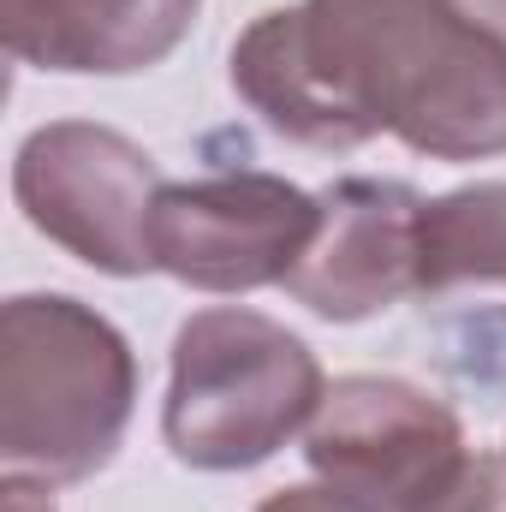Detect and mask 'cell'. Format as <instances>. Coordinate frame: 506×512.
Here are the masks:
<instances>
[{
  "label": "cell",
  "instance_id": "cell-3",
  "mask_svg": "<svg viewBox=\"0 0 506 512\" xmlns=\"http://www.w3.org/2000/svg\"><path fill=\"white\" fill-rule=\"evenodd\" d=\"M328 376L316 352L274 316L215 304L173 334V382L161 405L167 453L191 471L268 465L310 429Z\"/></svg>",
  "mask_w": 506,
  "mask_h": 512
},
{
  "label": "cell",
  "instance_id": "cell-4",
  "mask_svg": "<svg viewBox=\"0 0 506 512\" xmlns=\"http://www.w3.org/2000/svg\"><path fill=\"white\" fill-rule=\"evenodd\" d=\"M304 459L358 512H506V459L471 447L447 399L399 376L328 382Z\"/></svg>",
  "mask_w": 506,
  "mask_h": 512
},
{
  "label": "cell",
  "instance_id": "cell-5",
  "mask_svg": "<svg viewBox=\"0 0 506 512\" xmlns=\"http://www.w3.org/2000/svg\"><path fill=\"white\" fill-rule=\"evenodd\" d=\"M161 167L143 143L96 120H54L30 131L12 161V197L24 221L78 256L84 268L137 280L155 268L149 215L161 197Z\"/></svg>",
  "mask_w": 506,
  "mask_h": 512
},
{
  "label": "cell",
  "instance_id": "cell-2",
  "mask_svg": "<svg viewBox=\"0 0 506 512\" xmlns=\"http://www.w3.org/2000/svg\"><path fill=\"white\" fill-rule=\"evenodd\" d=\"M137 405L126 334L66 298L18 292L0 310V459L42 483H90L114 465Z\"/></svg>",
  "mask_w": 506,
  "mask_h": 512
},
{
  "label": "cell",
  "instance_id": "cell-1",
  "mask_svg": "<svg viewBox=\"0 0 506 512\" xmlns=\"http://www.w3.org/2000/svg\"><path fill=\"white\" fill-rule=\"evenodd\" d=\"M233 90L304 149L399 137L429 161L506 149V30L471 0H298L233 42Z\"/></svg>",
  "mask_w": 506,
  "mask_h": 512
},
{
  "label": "cell",
  "instance_id": "cell-8",
  "mask_svg": "<svg viewBox=\"0 0 506 512\" xmlns=\"http://www.w3.org/2000/svg\"><path fill=\"white\" fill-rule=\"evenodd\" d=\"M203 0H0L6 54L66 78H126L161 66Z\"/></svg>",
  "mask_w": 506,
  "mask_h": 512
},
{
  "label": "cell",
  "instance_id": "cell-7",
  "mask_svg": "<svg viewBox=\"0 0 506 512\" xmlns=\"http://www.w3.org/2000/svg\"><path fill=\"white\" fill-rule=\"evenodd\" d=\"M423 197L399 179H334L322 191V227L286 292L322 322H370L417 292Z\"/></svg>",
  "mask_w": 506,
  "mask_h": 512
},
{
  "label": "cell",
  "instance_id": "cell-12",
  "mask_svg": "<svg viewBox=\"0 0 506 512\" xmlns=\"http://www.w3.org/2000/svg\"><path fill=\"white\" fill-rule=\"evenodd\" d=\"M471 6H477L489 24H501V30H506V0H471Z\"/></svg>",
  "mask_w": 506,
  "mask_h": 512
},
{
  "label": "cell",
  "instance_id": "cell-11",
  "mask_svg": "<svg viewBox=\"0 0 506 512\" xmlns=\"http://www.w3.org/2000/svg\"><path fill=\"white\" fill-rule=\"evenodd\" d=\"M0 512H54V483L24 477V471H6V483H0Z\"/></svg>",
  "mask_w": 506,
  "mask_h": 512
},
{
  "label": "cell",
  "instance_id": "cell-10",
  "mask_svg": "<svg viewBox=\"0 0 506 512\" xmlns=\"http://www.w3.org/2000/svg\"><path fill=\"white\" fill-rule=\"evenodd\" d=\"M256 512H358V507H352L340 489H328V483L316 477V483H298V489H274Z\"/></svg>",
  "mask_w": 506,
  "mask_h": 512
},
{
  "label": "cell",
  "instance_id": "cell-9",
  "mask_svg": "<svg viewBox=\"0 0 506 512\" xmlns=\"http://www.w3.org/2000/svg\"><path fill=\"white\" fill-rule=\"evenodd\" d=\"M506 286V185H465L423 197L417 221V292Z\"/></svg>",
  "mask_w": 506,
  "mask_h": 512
},
{
  "label": "cell",
  "instance_id": "cell-6",
  "mask_svg": "<svg viewBox=\"0 0 506 512\" xmlns=\"http://www.w3.org/2000/svg\"><path fill=\"white\" fill-rule=\"evenodd\" d=\"M322 227V197L280 173H209L161 185L149 215V256L191 292L286 286Z\"/></svg>",
  "mask_w": 506,
  "mask_h": 512
}]
</instances>
